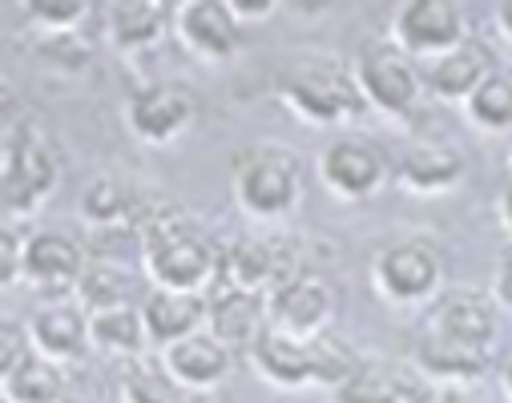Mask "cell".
I'll return each mask as SVG.
<instances>
[{"instance_id":"6da1fadb","label":"cell","mask_w":512,"mask_h":403,"mask_svg":"<svg viewBox=\"0 0 512 403\" xmlns=\"http://www.w3.org/2000/svg\"><path fill=\"white\" fill-rule=\"evenodd\" d=\"M134 230H138L142 258H146L154 287L194 291V295H210L218 287L226 246H218L210 238V230L198 226L186 210H178L174 202H162V198L138 202Z\"/></svg>"},{"instance_id":"7a4b0ae2","label":"cell","mask_w":512,"mask_h":403,"mask_svg":"<svg viewBox=\"0 0 512 403\" xmlns=\"http://www.w3.org/2000/svg\"><path fill=\"white\" fill-rule=\"evenodd\" d=\"M279 97L287 109H295L303 121L315 125H343L367 109L355 81V65L327 53H307L287 61L279 73Z\"/></svg>"},{"instance_id":"3957f363","label":"cell","mask_w":512,"mask_h":403,"mask_svg":"<svg viewBox=\"0 0 512 403\" xmlns=\"http://www.w3.org/2000/svg\"><path fill=\"white\" fill-rule=\"evenodd\" d=\"M230 190L250 218L279 222L303 198V162L287 146H246L230 158Z\"/></svg>"},{"instance_id":"277c9868","label":"cell","mask_w":512,"mask_h":403,"mask_svg":"<svg viewBox=\"0 0 512 403\" xmlns=\"http://www.w3.org/2000/svg\"><path fill=\"white\" fill-rule=\"evenodd\" d=\"M61 182V150L49 129H5V210L29 218Z\"/></svg>"},{"instance_id":"5b68a950","label":"cell","mask_w":512,"mask_h":403,"mask_svg":"<svg viewBox=\"0 0 512 403\" xmlns=\"http://www.w3.org/2000/svg\"><path fill=\"white\" fill-rule=\"evenodd\" d=\"M303 271H311V266H303V254L291 238H283V234H246V238H234L226 246L218 283L271 299L279 287H287Z\"/></svg>"},{"instance_id":"8992f818","label":"cell","mask_w":512,"mask_h":403,"mask_svg":"<svg viewBox=\"0 0 512 403\" xmlns=\"http://www.w3.org/2000/svg\"><path fill=\"white\" fill-rule=\"evenodd\" d=\"M371 283L388 303H424L444 283V254L428 238H400L375 250Z\"/></svg>"},{"instance_id":"52a82bcc","label":"cell","mask_w":512,"mask_h":403,"mask_svg":"<svg viewBox=\"0 0 512 403\" xmlns=\"http://www.w3.org/2000/svg\"><path fill=\"white\" fill-rule=\"evenodd\" d=\"M355 65V81H359V93L367 101V109H379V113H408L428 77L420 73L416 57H408L396 41H371L359 49V57L351 61Z\"/></svg>"},{"instance_id":"ba28073f","label":"cell","mask_w":512,"mask_h":403,"mask_svg":"<svg viewBox=\"0 0 512 403\" xmlns=\"http://www.w3.org/2000/svg\"><path fill=\"white\" fill-rule=\"evenodd\" d=\"M388 174H392L388 154H383L379 142L363 138V133H339V138H331L319 154L323 186L347 202H363V198L379 194Z\"/></svg>"},{"instance_id":"9c48e42d","label":"cell","mask_w":512,"mask_h":403,"mask_svg":"<svg viewBox=\"0 0 512 403\" xmlns=\"http://www.w3.org/2000/svg\"><path fill=\"white\" fill-rule=\"evenodd\" d=\"M392 41L408 57L440 61L468 41V17L456 0H408L392 17Z\"/></svg>"},{"instance_id":"30bf717a","label":"cell","mask_w":512,"mask_h":403,"mask_svg":"<svg viewBox=\"0 0 512 403\" xmlns=\"http://www.w3.org/2000/svg\"><path fill=\"white\" fill-rule=\"evenodd\" d=\"M198 117V93L182 81H150L125 101V121L138 142L166 146Z\"/></svg>"},{"instance_id":"8fae6325","label":"cell","mask_w":512,"mask_h":403,"mask_svg":"<svg viewBox=\"0 0 512 403\" xmlns=\"http://www.w3.org/2000/svg\"><path fill=\"white\" fill-rule=\"evenodd\" d=\"M335 311H339V291L323 271H303L299 279H291L287 287H279L267 299L271 327H279L283 335H295V339H315V335L331 331Z\"/></svg>"},{"instance_id":"7c38bea8","label":"cell","mask_w":512,"mask_h":403,"mask_svg":"<svg viewBox=\"0 0 512 403\" xmlns=\"http://www.w3.org/2000/svg\"><path fill=\"white\" fill-rule=\"evenodd\" d=\"M174 33L182 49L202 61H226L242 41V25L226 0H186L182 9H174Z\"/></svg>"},{"instance_id":"4fadbf2b","label":"cell","mask_w":512,"mask_h":403,"mask_svg":"<svg viewBox=\"0 0 512 403\" xmlns=\"http://www.w3.org/2000/svg\"><path fill=\"white\" fill-rule=\"evenodd\" d=\"M89 266V250L61 230L33 234L25 246V283L41 291H77L81 275Z\"/></svg>"},{"instance_id":"5bb4252c","label":"cell","mask_w":512,"mask_h":403,"mask_svg":"<svg viewBox=\"0 0 512 403\" xmlns=\"http://www.w3.org/2000/svg\"><path fill=\"white\" fill-rule=\"evenodd\" d=\"M142 315H146V331L154 347H174L198 331H206L210 323V295H194V291H166L154 287L142 299Z\"/></svg>"},{"instance_id":"9a60e30c","label":"cell","mask_w":512,"mask_h":403,"mask_svg":"<svg viewBox=\"0 0 512 403\" xmlns=\"http://www.w3.org/2000/svg\"><path fill=\"white\" fill-rule=\"evenodd\" d=\"M29 339L33 351L65 363V359H81L93 347V327H89V311L81 303H45L33 311L29 319Z\"/></svg>"},{"instance_id":"2e32d148","label":"cell","mask_w":512,"mask_h":403,"mask_svg":"<svg viewBox=\"0 0 512 403\" xmlns=\"http://www.w3.org/2000/svg\"><path fill=\"white\" fill-rule=\"evenodd\" d=\"M162 367L170 371V379L182 387V391H206L214 383H222L234 367V351L210 335V331H198L174 347L162 351Z\"/></svg>"},{"instance_id":"e0dca14e","label":"cell","mask_w":512,"mask_h":403,"mask_svg":"<svg viewBox=\"0 0 512 403\" xmlns=\"http://www.w3.org/2000/svg\"><path fill=\"white\" fill-rule=\"evenodd\" d=\"M432 387L428 375L404 363H367L359 367V375L335 391V403H428Z\"/></svg>"},{"instance_id":"ac0fdd59","label":"cell","mask_w":512,"mask_h":403,"mask_svg":"<svg viewBox=\"0 0 512 403\" xmlns=\"http://www.w3.org/2000/svg\"><path fill=\"white\" fill-rule=\"evenodd\" d=\"M267 299L263 295H250V291H238V287H226L218 283L210 291V323L206 331L218 335L230 351H250L254 339L267 331Z\"/></svg>"},{"instance_id":"d6986e66","label":"cell","mask_w":512,"mask_h":403,"mask_svg":"<svg viewBox=\"0 0 512 403\" xmlns=\"http://www.w3.org/2000/svg\"><path fill=\"white\" fill-rule=\"evenodd\" d=\"M464 170H468L464 150H456L448 142H420V146L404 150V158L396 166V178L408 194L436 198V194H448L452 186H460Z\"/></svg>"},{"instance_id":"ffe728a7","label":"cell","mask_w":512,"mask_h":403,"mask_svg":"<svg viewBox=\"0 0 512 403\" xmlns=\"http://www.w3.org/2000/svg\"><path fill=\"white\" fill-rule=\"evenodd\" d=\"M250 363L259 367V375L275 387H307L315 383V367H311V339H295V335H283L279 327L267 323V331L254 339V347L246 351Z\"/></svg>"},{"instance_id":"44dd1931","label":"cell","mask_w":512,"mask_h":403,"mask_svg":"<svg viewBox=\"0 0 512 403\" xmlns=\"http://www.w3.org/2000/svg\"><path fill=\"white\" fill-rule=\"evenodd\" d=\"M496 69H500V65H496V53H492L484 41L468 37L464 45H456L452 53H444L440 61H432V69H428V89H432L436 97H444V101H468V97L484 85V77L496 73Z\"/></svg>"},{"instance_id":"7402d4cb","label":"cell","mask_w":512,"mask_h":403,"mask_svg":"<svg viewBox=\"0 0 512 403\" xmlns=\"http://www.w3.org/2000/svg\"><path fill=\"white\" fill-rule=\"evenodd\" d=\"M496 303L484 295V291H452L436 303V315H432V331L456 339V343H468V347H484L496 339Z\"/></svg>"},{"instance_id":"603a6c76","label":"cell","mask_w":512,"mask_h":403,"mask_svg":"<svg viewBox=\"0 0 512 403\" xmlns=\"http://www.w3.org/2000/svg\"><path fill=\"white\" fill-rule=\"evenodd\" d=\"M416 367L428 379H444L448 387H460V383H472V379L484 375L488 351L456 343V339H448V335L428 327V335H420V343H416Z\"/></svg>"},{"instance_id":"cb8c5ba5","label":"cell","mask_w":512,"mask_h":403,"mask_svg":"<svg viewBox=\"0 0 512 403\" xmlns=\"http://www.w3.org/2000/svg\"><path fill=\"white\" fill-rule=\"evenodd\" d=\"M105 21H109V37L117 49L146 53L174 25V9L158 5V0H117V5L105 13Z\"/></svg>"},{"instance_id":"d4e9b609","label":"cell","mask_w":512,"mask_h":403,"mask_svg":"<svg viewBox=\"0 0 512 403\" xmlns=\"http://www.w3.org/2000/svg\"><path fill=\"white\" fill-rule=\"evenodd\" d=\"M93 327V347L125 355V359H142V351L150 347V331H146V315L142 303H125L113 311H97L89 315Z\"/></svg>"},{"instance_id":"484cf974","label":"cell","mask_w":512,"mask_h":403,"mask_svg":"<svg viewBox=\"0 0 512 403\" xmlns=\"http://www.w3.org/2000/svg\"><path fill=\"white\" fill-rule=\"evenodd\" d=\"M138 194L125 186L117 174H101V178H93L89 186H85V194H81V218L85 222H93V226H101V230H125L130 226L134 230V218H138Z\"/></svg>"},{"instance_id":"4316f807","label":"cell","mask_w":512,"mask_h":403,"mask_svg":"<svg viewBox=\"0 0 512 403\" xmlns=\"http://www.w3.org/2000/svg\"><path fill=\"white\" fill-rule=\"evenodd\" d=\"M77 303L89 315L134 303V275L125 271L121 262H113V258H89L85 275L77 283Z\"/></svg>"},{"instance_id":"83f0119b","label":"cell","mask_w":512,"mask_h":403,"mask_svg":"<svg viewBox=\"0 0 512 403\" xmlns=\"http://www.w3.org/2000/svg\"><path fill=\"white\" fill-rule=\"evenodd\" d=\"M9 403H65V371L45 359V355H29V363H21L9 379H0Z\"/></svg>"},{"instance_id":"f1b7e54d","label":"cell","mask_w":512,"mask_h":403,"mask_svg":"<svg viewBox=\"0 0 512 403\" xmlns=\"http://www.w3.org/2000/svg\"><path fill=\"white\" fill-rule=\"evenodd\" d=\"M311 367H315V383H323L331 391H343L359 375L363 359H359V351L343 335L323 331V335L311 339Z\"/></svg>"},{"instance_id":"f546056e","label":"cell","mask_w":512,"mask_h":403,"mask_svg":"<svg viewBox=\"0 0 512 403\" xmlns=\"http://www.w3.org/2000/svg\"><path fill=\"white\" fill-rule=\"evenodd\" d=\"M464 109H468V117H472L480 129H488V133L512 129V69L500 65L496 73H488L484 85L464 101Z\"/></svg>"},{"instance_id":"4dcf8cb0","label":"cell","mask_w":512,"mask_h":403,"mask_svg":"<svg viewBox=\"0 0 512 403\" xmlns=\"http://www.w3.org/2000/svg\"><path fill=\"white\" fill-rule=\"evenodd\" d=\"M121 399L125 403H186V391L170 379L162 363L130 359L121 371Z\"/></svg>"},{"instance_id":"1f68e13d","label":"cell","mask_w":512,"mask_h":403,"mask_svg":"<svg viewBox=\"0 0 512 403\" xmlns=\"http://www.w3.org/2000/svg\"><path fill=\"white\" fill-rule=\"evenodd\" d=\"M89 17H93V9L81 5V0H37V5H29V21L41 25L49 37L77 33V25Z\"/></svg>"},{"instance_id":"d6a6232c","label":"cell","mask_w":512,"mask_h":403,"mask_svg":"<svg viewBox=\"0 0 512 403\" xmlns=\"http://www.w3.org/2000/svg\"><path fill=\"white\" fill-rule=\"evenodd\" d=\"M0 379H9L21 363H29V355H33V339H29V327H21V323H5V331H0Z\"/></svg>"},{"instance_id":"836d02e7","label":"cell","mask_w":512,"mask_h":403,"mask_svg":"<svg viewBox=\"0 0 512 403\" xmlns=\"http://www.w3.org/2000/svg\"><path fill=\"white\" fill-rule=\"evenodd\" d=\"M25 246L29 238L17 234V222L5 226V254H0V283H5V291L17 287V279H25Z\"/></svg>"},{"instance_id":"e575fe53","label":"cell","mask_w":512,"mask_h":403,"mask_svg":"<svg viewBox=\"0 0 512 403\" xmlns=\"http://www.w3.org/2000/svg\"><path fill=\"white\" fill-rule=\"evenodd\" d=\"M226 5H230V13L238 17V25H246V21H267V17L279 13V5H271V0H259V5H250V0H226Z\"/></svg>"},{"instance_id":"d590c367","label":"cell","mask_w":512,"mask_h":403,"mask_svg":"<svg viewBox=\"0 0 512 403\" xmlns=\"http://www.w3.org/2000/svg\"><path fill=\"white\" fill-rule=\"evenodd\" d=\"M428 403H480V395H472L468 387H440L428 395Z\"/></svg>"},{"instance_id":"8d00e7d4","label":"cell","mask_w":512,"mask_h":403,"mask_svg":"<svg viewBox=\"0 0 512 403\" xmlns=\"http://www.w3.org/2000/svg\"><path fill=\"white\" fill-rule=\"evenodd\" d=\"M496 210H500V222H504V230L512 234V182L500 190V202H496Z\"/></svg>"},{"instance_id":"74e56055","label":"cell","mask_w":512,"mask_h":403,"mask_svg":"<svg viewBox=\"0 0 512 403\" xmlns=\"http://www.w3.org/2000/svg\"><path fill=\"white\" fill-rule=\"evenodd\" d=\"M496 25L504 29V37L512 41V0H504V5L496 9Z\"/></svg>"},{"instance_id":"f35d334b","label":"cell","mask_w":512,"mask_h":403,"mask_svg":"<svg viewBox=\"0 0 512 403\" xmlns=\"http://www.w3.org/2000/svg\"><path fill=\"white\" fill-rule=\"evenodd\" d=\"M500 291H504V299L512 303V254L504 258V271H500Z\"/></svg>"},{"instance_id":"ab89813d","label":"cell","mask_w":512,"mask_h":403,"mask_svg":"<svg viewBox=\"0 0 512 403\" xmlns=\"http://www.w3.org/2000/svg\"><path fill=\"white\" fill-rule=\"evenodd\" d=\"M504 391L512 395V359H508V367H504Z\"/></svg>"},{"instance_id":"60d3db41","label":"cell","mask_w":512,"mask_h":403,"mask_svg":"<svg viewBox=\"0 0 512 403\" xmlns=\"http://www.w3.org/2000/svg\"><path fill=\"white\" fill-rule=\"evenodd\" d=\"M5 403H9V399H5Z\"/></svg>"}]
</instances>
